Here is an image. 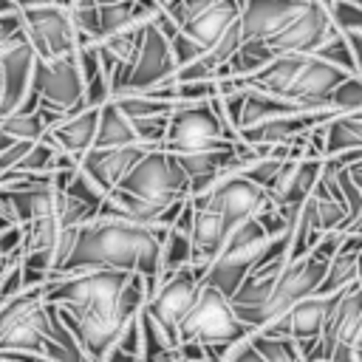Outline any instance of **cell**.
<instances>
[{
  "label": "cell",
  "mask_w": 362,
  "mask_h": 362,
  "mask_svg": "<svg viewBox=\"0 0 362 362\" xmlns=\"http://www.w3.org/2000/svg\"><path fill=\"white\" fill-rule=\"evenodd\" d=\"M119 189L130 192V195H136L141 201L170 206L175 201H187L189 198V178L178 167L175 156H170L167 150L158 147V150H150L127 173V178L119 184Z\"/></svg>",
  "instance_id": "cell-9"
},
{
  "label": "cell",
  "mask_w": 362,
  "mask_h": 362,
  "mask_svg": "<svg viewBox=\"0 0 362 362\" xmlns=\"http://www.w3.org/2000/svg\"><path fill=\"white\" fill-rule=\"evenodd\" d=\"M300 0H243L240 8V31L243 40H266L294 8Z\"/></svg>",
  "instance_id": "cell-23"
},
{
  "label": "cell",
  "mask_w": 362,
  "mask_h": 362,
  "mask_svg": "<svg viewBox=\"0 0 362 362\" xmlns=\"http://www.w3.org/2000/svg\"><path fill=\"white\" fill-rule=\"evenodd\" d=\"M348 178L354 181V187L362 192V161H356V164H351L348 167Z\"/></svg>",
  "instance_id": "cell-41"
},
{
  "label": "cell",
  "mask_w": 362,
  "mask_h": 362,
  "mask_svg": "<svg viewBox=\"0 0 362 362\" xmlns=\"http://www.w3.org/2000/svg\"><path fill=\"white\" fill-rule=\"evenodd\" d=\"M170 51H173V59H175L178 68H187V65H192L195 59L204 57V51H201L184 31H178V34L170 40Z\"/></svg>",
  "instance_id": "cell-37"
},
{
  "label": "cell",
  "mask_w": 362,
  "mask_h": 362,
  "mask_svg": "<svg viewBox=\"0 0 362 362\" xmlns=\"http://www.w3.org/2000/svg\"><path fill=\"white\" fill-rule=\"evenodd\" d=\"M272 59H274V54L266 48V42H260V40H243V45L235 51V57L226 65L229 68V79L232 76H238V79L252 76V74L263 71Z\"/></svg>",
  "instance_id": "cell-29"
},
{
  "label": "cell",
  "mask_w": 362,
  "mask_h": 362,
  "mask_svg": "<svg viewBox=\"0 0 362 362\" xmlns=\"http://www.w3.org/2000/svg\"><path fill=\"white\" fill-rule=\"evenodd\" d=\"M229 232L232 229L226 226V221L218 212L195 209V221H192V266L209 269V263L223 252Z\"/></svg>",
  "instance_id": "cell-22"
},
{
  "label": "cell",
  "mask_w": 362,
  "mask_h": 362,
  "mask_svg": "<svg viewBox=\"0 0 362 362\" xmlns=\"http://www.w3.org/2000/svg\"><path fill=\"white\" fill-rule=\"evenodd\" d=\"M65 195L68 198H76L79 204H85V206H90V209H96V215H99V206L105 204V198H107V192L105 189H99L82 170H76V175L68 181V187H65Z\"/></svg>",
  "instance_id": "cell-34"
},
{
  "label": "cell",
  "mask_w": 362,
  "mask_h": 362,
  "mask_svg": "<svg viewBox=\"0 0 362 362\" xmlns=\"http://www.w3.org/2000/svg\"><path fill=\"white\" fill-rule=\"evenodd\" d=\"M322 175V158H286L277 181L272 184L269 189V198L274 204V209L294 226L297 218H300V209L303 204L311 198L317 181Z\"/></svg>",
  "instance_id": "cell-15"
},
{
  "label": "cell",
  "mask_w": 362,
  "mask_h": 362,
  "mask_svg": "<svg viewBox=\"0 0 362 362\" xmlns=\"http://www.w3.org/2000/svg\"><path fill=\"white\" fill-rule=\"evenodd\" d=\"M204 274H206V269L189 266V269H181L170 277H161L158 291L144 305V311L153 317V322L164 331V337L175 348H178V328L204 288Z\"/></svg>",
  "instance_id": "cell-11"
},
{
  "label": "cell",
  "mask_w": 362,
  "mask_h": 362,
  "mask_svg": "<svg viewBox=\"0 0 362 362\" xmlns=\"http://www.w3.org/2000/svg\"><path fill=\"white\" fill-rule=\"evenodd\" d=\"M249 337H255V331L249 325H243L238 320V314L232 311L229 300L204 286L195 305L189 308V314L184 317L181 328H178V345L184 342H195V345H238V342H246Z\"/></svg>",
  "instance_id": "cell-6"
},
{
  "label": "cell",
  "mask_w": 362,
  "mask_h": 362,
  "mask_svg": "<svg viewBox=\"0 0 362 362\" xmlns=\"http://www.w3.org/2000/svg\"><path fill=\"white\" fill-rule=\"evenodd\" d=\"M99 110L85 107V110H76V113L65 116L57 127H51L45 133V141L54 144L59 153H65V156H71V158L79 161L88 150H93L96 130H99Z\"/></svg>",
  "instance_id": "cell-21"
},
{
  "label": "cell",
  "mask_w": 362,
  "mask_h": 362,
  "mask_svg": "<svg viewBox=\"0 0 362 362\" xmlns=\"http://www.w3.org/2000/svg\"><path fill=\"white\" fill-rule=\"evenodd\" d=\"M325 272H328V263L320 260L317 255H305L294 263H286V269L280 272V280L272 291V300L266 303L263 308V317H260V331H266L272 322H277L280 317H286L297 303L314 297L325 280ZM257 331V334H260Z\"/></svg>",
  "instance_id": "cell-13"
},
{
  "label": "cell",
  "mask_w": 362,
  "mask_h": 362,
  "mask_svg": "<svg viewBox=\"0 0 362 362\" xmlns=\"http://www.w3.org/2000/svg\"><path fill=\"white\" fill-rule=\"evenodd\" d=\"M175 71H178V65L173 59L170 42L153 25H147L144 45H141V51H139V57H136V62L130 68V76L124 82V90L119 96H124V93H150V90H156L161 85H170Z\"/></svg>",
  "instance_id": "cell-16"
},
{
  "label": "cell",
  "mask_w": 362,
  "mask_h": 362,
  "mask_svg": "<svg viewBox=\"0 0 362 362\" xmlns=\"http://www.w3.org/2000/svg\"><path fill=\"white\" fill-rule=\"evenodd\" d=\"M20 17L37 59L51 62L76 54V34L68 17V3H20Z\"/></svg>",
  "instance_id": "cell-10"
},
{
  "label": "cell",
  "mask_w": 362,
  "mask_h": 362,
  "mask_svg": "<svg viewBox=\"0 0 362 362\" xmlns=\"http://www.w3.org/2000/svg\"><path fill=\"white\" fill-rule=\"evenodd\" d=\"M266 229L260 226L257 218L243 221L240 226H235L226 238L223 252L209 263L206 274H204V286L221 291L226 300H232L238 294V288L243 286V280L263 266V249H266Z\"/></svg>",
  "instance_id": "cell-5"
},
{
  "label": "cell",
  "mask_w": 362,
  "mask_h": 362,
  "mask_svg": "<svg viewBox=\"0 0 362 362\" xmlns=\"http://www.w3.org/2000/svg\"><path fill=\"white\" fill-rule=\"evenodd\" d=\"M105 362H141V359H136V356H127V354H122L119 348H110V354L105 356Z\"/></svg>",
  "instance_id": "cell-42"
},
{
  "label": "cell",
  "mask_w": 362,
  "mask_h": 362,
  "mask_svg": "<svg viewBox=\"0 0 362 362\" xmlns=\"http://www.w3.org/2000/svg\"><path fill=\"white\" fill-rule=\"evenodd\" d=\"M249 339H252V337H249ZM249 339H246V342H240V345H235V348H232V354L226 356V362H266V359L252 348V342H249Z\"/></svg>",
  "instance_id": "cell-38"
},
{
  "label": "cell",
  "mask_w": 362,
  "mask_h": 362,
  "mask_svg": "<svg viewBox=\"0 0 362 362\" xmlns=\"http://www.w3.org/2000/svg\"><path fill=\"white\" fill-rule=\"evenodd\" d=\"M243 0H187L184 34L206 54L240 20Z\"/></svg>",
  "instance_id": "cell-17"
},
{
  "label": "cell",
  "mask_w": 362,
  "mask_h": 362,
  "mask_svg": "<svg viewBox=\"0 0 362 362\" xmlns=\"http://www.w3.org/2000/svg\"><path fill=\"white\" fill-rule=\"evenodd\" d=\"M147 147H116V150H88L79 158V170L107 195L119 189V184L127 178V173L147 156Z\"/></svg>",
  "instance_id": "cell-20"
},
{
  "label": "cell",
  "mask_w": 362,
  "mask_h": 362,
  "mask_svg": "<svg viewBox=\"0 0 362 362\" xmlns=\"http://www.w3.org/2000/svg\"><path fill=\"white\" fill-rule=\"evenodd\" d=\"M20 255H23V226H11L0 232V280L20 260Z\"/></svg>",
  "instance_id": "cell-35"
},
{
  "label": "cell",
  "mask_w": 362,
  "mask_h": 362,
  "mask_svg": "<svg viewBox=\"0 0 362 362\" xmlns=\"http://www.w3.org/2000/svg\"><path fill=\"white\" fill-rule=\"evenodd\" d=\"M34 362H45V359H34Z\"/></svg>",
  "instance_id": "cell-43"
},
{
  "label": "cell",
  "mask_w": 362,
  "mask_h": 362,
  "mask_svg": "<svg viewBox=\"0 0 362 362\" xmlns=\"http://www.w3.org/2000/svg\"><path fill=\"white\" fill-rule=\"evenodd\" d=\"M178 362H181V359H178Z\"/></svg>",
  "instance_id": "cell-44"
},
{
  "label": "cell",
  "mask_w": 362,
  "mask_h": 362,
  "mask_svg": "<svg viewBox=\"0 0 362 362\" xmlns=\"http://www.w3.org/2000/svg\"><path fill=\"white\" fill-rule=\"evenodd\" d=\"M300 218H303V221L308 223V229L317 232L320 238L328 235V232H348V209H345L342 204H337L320 181H317L311 198L303 204Z\"/></svg>",
  "instance_id": "cell-24"
},
{
  "label": "cell",
  "mask_w": 362,
  "mask_h": 362,
  "mask_svg": "<svg viewBox=\"0 0 362 362\" xmlns=\"http://www.w3.org/2000/svg\"><path fill=\"white\" fill-rule=\"evenodd\" d=\"M232 141H226L221 122L212 110L209 102H195V105H178L170 113L167 136L161 150L170 156H195V153H212V150H229Z\"/></svg>",
  "instance_id": "cell-8"
},
{
  "label": "cell",
  "mask_w": 362,
  "mask_h": 362,
  "mask_svg": "<svg viewBox=\"0 0 362 362\" xmlns=\"http://www.w3.org/2000/svg\"><path fill=\"white\" fill-rule=\"evenodd\" d=\"M116 107L130 119V122H139V119H153V116H167L178 107V105H170V102H161L150 93H124V96H116L113 99Z\"/></svg>",
  "instance_id": "cell-30"
},
{
  "label": "cell",
  "mask_w": 362,
  "mask_h": 362,
  "mask_svg": "<svg viewBox=\"0 0 362 362\" xmlns=\"http://www.w3.org/2000/svg\"><path fill=\"white\" fill-rule=\"evenodd\" d=\"M328 362H359L354 348H334V354L328 356Z\"/></svg>",
  "instance_id": "cell-40"
},
{
  "label": "cell",
  "mask_w": 362,
  "mask_h": 362,
  "mask_svg": "<svg viewBox=\"0 0 362 362\" xmlns=\"http://www.w3.org/2000/svg\"><path fill=\"white\" fill-rule=\"evenodd\" d=\"M113 348H119L127 356L141 359V314L133 317V320H127V325L122 328V334H119V339H116Z\"/></svg>",
  "instance_id": "cell-36"
},
{
  "label": "cell",
  "mask_w": 362,
  "mask_h": 362,
  "mask_svg": "<svg viewBox=\"0 0 362 362\" xmlns=\"http://www.w3.org/2000/svg\"><path fill=\"white\" fill-rule=\"evenodd\" d=\"M127 280H130L127 272H82V274L54 277L45 283V303L76 317L116 311Z\"/></svg>",
  "instance_id": "cell-4"
},
{
  "label": "cell",
  "mask_w": 362,
  "mask_h": 362,
  "mask_svg": "<svg viewBox=\"0 0 362 362\" xmlns=\"http://www.w3.org/2000/svg\"><path fill=\"white\" fill-rule=\"evenodd\" d=\"M93 147H99V150L141 147V144H139V136H136V130H133V122L116 107L113 99L99 110V130H96Z\"/></svg>",
  "instance_id": "cell-25"
},
{
  "label": "cell",
  "mask_w": 362,
  "mask_h": 362,
  "mask_svg": "<svg viewBox=\"0 0 362 362\" xmlns=\"http://www.w3.org/2000/svg\"><path fill=\"white\" fill-rule=\"evenodd\" d=\"M331 110L334 113H362V76H348L334 93H331Z\"/></svg>",
  "instance_id": "cell-33"
},
{
  "label": "cell",
  "mask_w": 362,
  "mask_h": 362,
  "mask_svg": "<svg viewBox=\"0 0 362 362\" xmlns=\"http://www.w3.org/2000/svg\"><path fill=\"white\" fill-rule=\"evenodd\" d=\"M31 88L40 96L42 107H51L65 116L85 110V82H82V74L76 65V54L51 59V62L37 59Z\"/></svg>",
  "instance_id": "cell-14"
},
{
  "label": "cell",
  "mask_w": 362,
  "mask_h": 362,
  "mask_svg": "<svg viewBox=\"0 0 362 362\" xmlns=\"http://www.w3.org/2000/svg\"><path fill=\"white\" fill-rule=\"evenodd\" d=\"M34 68H37V54L28 45V40L17 42L6 54L3 68H0V119H6V116L20 110L23 99L31 90Z\"/></svg>",
  "instance_id": "cell-19"
},
{
  "label": "cell",
  "mask_w": 362,
  "mask_h": 362,
  "mask_svg": "<svg viewBox=\"0 0 362 362\" xmlns=\"http://www.w3.org/2000/svg\"><path fill=\"white\" fill-rule=\"evenodd\" d=\"M337 305V294L334 297H308L303 303H297L286 317H280L277 322H272L266 331V337H283V339H291V342H308V339H320L322 337V328L328 322V314L331 308Z\"/></svg>",
  "instance_id": "cell-18"
},
{
  "label": "cell",
  "mask_w": 362,
  "mask_h": 362,
  "mask_svg": "<svg viewBox=\"0 0 362 362\" xmlns=\"http://www.w3.org/2000/svg\"><path fill=\"white\" fill-rule=\"evenodd\" d=\"M300 107L286 102V99H274V96H266V93H257V90H243V107H240V122H238V133L240 130H249V127H257L269 119H277V116H286V113H297Z\"/></svg>",
  "instance_id": "cell-26"
},
{
  "label": "cell",
  "mask_w": 362,
  "mask_h": 362,
  "mask_svg": "<svg viewBox=\"0 0 362 362\" xmlns=\"http://www.w3.org/2000/svg\"><path fill=\"white\" fill-rule=\"evenodd\" d=\"M314 57H320L322 62H328V65H334V68H339V71H345L348 76H359L356 74V59H354V51H351V45H348V40H345V34H334Z\"/></svg>",
  "instance_id": "cell-32"
},
{
  "label": "cell",
  "mask_w": 362,
  "mask_h": 362,
  "mask_svg": "<svg viewBox=\"0 0 362 362\" xmlns=\"http://www.w3.org/2000/svg\"><path fill=\"white\" fill-rule=\"evenodd\" d=\"M167 229H144L122 221H93L76 229L74 252L54 277L82 274V272H127L141 274L147 286V300L161 283V246ZM51 277V280H54Z\"/></svg>",
  "instance_id": "cell-1"
},
{
  "label": "cell",
  "mask_w": 362,
  "mask_h": 362,
  "mask_svg": "<svg viewBox=\"0 0 362 362\" xmlns=\"http://www.w3.org/2000/svg\"><path fill=\"white\" fill-rule=\"evenodd\" d=\"M189 266H192V232L178 226L167 229V238L161 246V277H170Z\"/></svg>",
  "instance_id": "cell-28"
},
{
  "label": "cell",
  "mask_w": 362,
  "mask_h": 362,
  "mask_svg": "<svg viewBox=\"0 0 362 362\" xmlns=\"http://www.w3.org/2000/svg\"><path fill=\"white\" fill-rule=\"evenodd\" d=\"M189 204L195 209H212V212H218L226 221L229 229L240 226L243 221L257 218L260 212H272L274 209L269 192L260 189L257 184H252L246 175L221 178L209 192L189 198Z\"/></svg>",
  "instance_id": "cell-12"
},
{
  "label": "cell",
  "mask_w": 362,
  "mask_h": 362,
  "mask_svg": "<svg viewBox=\"0 0 362 362\" xmlns=\"http://www.w3.org/2000/svg\"><path fill=\"white\" fill-rule=\"evenodd\" d=\"M351 51H354V59H356V74L362 76V34H345Z\"/></svg>",
  "instance_id": "cell-39"
},
{
  "label": "cell",
  "mask_w": 362,
  "mask_h": 362,
  "mask_svg": "<svg viewBox=\"0 0 362 362\" xmlns=\"http://www.w3.org/2000/svg\"><path fill=\"white\" fill-rule=\"evenodd\" d=\"M51 314L45 303V286L25 288L6 305H0V354H23L42 359L51 339Z\"/></svg>",
  "instance_id": "cell-3"
},
{
  "label": "cell",
  "mask_w": 362,
  "mask_h": 362,
  "mask_svg": "<svg viewBox=\"0 0 362 362\" xmlns=\"http://www.w3.org/2000/svg\"><path fill=\"white\" fill-rule=\"evenodd\" d=\"M334 34H337V25H334V20L328 14V3L300 0L297 8L263 42L274 57L317 54Z\"/></svg>",
  "instance_id": "cell-7"
},
{
  "label": "cell",
  "mask_w": 362,
  "mask_h": 362,
  "mask_svg": "<svg viewBox=\"0 0 362 362\" xmlns=\"http://www.w3.org/2000/svg\"><path fill=\"white\" fill-rule=\"evenodd\" d=\"M362 150V113H342L325 124V158Z\"/></svg>",
  "instance_id": "cell-27"
},
{
  "label": "cell",
  "mask_w": 362,
  "mask_h": 362,
  "mask_svg": "<svg viewBox=\"0 0 362 362\" xmlns=\"http://www.w3.org/2000/svg\"><path fill=\"white\" fill-rule=\"evenodd\" d=\"M249 342H252V348H255L266 362H303V359H300V351H297V345H294L291 339L255 334Z\"/></svg>",
  "instance_id": "cell-31"
},
{
  "label": "cell",
  "mask_w": 362,
  "mask_h": 362,
  "mask_svg": "<svg viewBox=\"0 0 362 362\" xmlns=\"http://www.w3.org/2000/svg\"><path fill=\"white\" fill-rule=\"evenodd\" d=\"M348 79L345 71L322 62L314 54L274 57L263 71L252 76H232L221 82V96L238 90H257L274 99H286L300 110H331V93Z\"/></svg>",
  "instance_id": "cell-2"
}]
</instances>
